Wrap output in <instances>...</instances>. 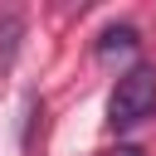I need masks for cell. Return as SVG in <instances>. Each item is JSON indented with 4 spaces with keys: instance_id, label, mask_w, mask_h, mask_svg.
I'll return each mask as SVG.
<instances>
[{
    "instance_id": "cell-4",
    "label": "cell",
    "mask_w": 156,
    "mask_h": 156,
    "mask_svg": "<svg viewBox=\"0 0 156 156\" xmlns=\"http://www.w3.org/2000/svg\"><path fill=\"white\" fill-rule=\"evenodd\" d=\"M117 156H146V151H136V146H122V151H117Z\"/></svg>"
},
{
    "instance_id": "cell-1",
    "label": "cell",
    "mask_w": 156,
    "mask_h": 156,
    "mask_svg": "<svg viewBox=\"0 0 156 156\" xmlns=\"http://www.w3.org/2000/svg\"><path fill=\"white\" fill-rule=\"evenodd\" d=\"M151 112H156V68L151 63H136L132 73L117 78L112 102H107V117H112V127H136Z\"/></svg>"
},
{
    "instance_id": "cell-2",
    "label": "cell",
    "mask_w": 156,
    "mask_h": 156,
    "mask_svg": "<svg viewBox=\"0 0 156 156\" xmlns=\"http://www.w3.org/2000/svg\"><path fill=\"white\" fill-rule=\"evenodd\" d=\"M20 39H24V20H20L15 10H5V15H0V73L15 63V54H20Z\"/></svg>"
},
{
    "instance_id": "cell-3",
    "label": "cell",
    "mask_w": 156,
    "mask_h": 156,
    "mask_svg": "<svg viewBox=\"0 0 156 156\" xmlns=\"http://www.w3.org/2000/svg\"><path fill=\"white\" fill-rule=\"evenodd\" d=\"M127 49H136V29H132V24L107 29V34H102V44H98V54H102V58H107V54H127Z\"/></svg>"
}]
</instances>
